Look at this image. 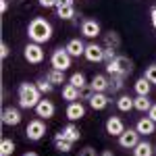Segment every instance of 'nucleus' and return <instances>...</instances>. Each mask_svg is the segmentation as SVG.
<instances>
[{
    "label": "nucleus",
    "instance_id": "obj_1",
    "mask_svg": "<svg viewBox=\"0 0 156 156\" xmlns=\"http://www.w3.org/2000/svg\"><path fill=\"white\" fill-rule=\"evenodd\" d=\"M27 37L29 42H36V44H46L52 37V25L50 21H46L44 17H34L29 25H27Z\"/></svg>",
    "mask_w": 156,
    "mask_h": 156
},
{
    "label": "nucleus",
    "instance_id": "obj_2",
    "mask_svg": "<svg viewBox=\"0 0 156 156\" xmlns=\"http://www.w3.org/2000/svg\"><path fill=\"white\" fill-rule=\"evenodd\" d=\"M17 98H19V106L21 108H36L37 102L42 100V92L37 90V83L23 81V83H19Z\"/></svg>",
    "mask_w": 156,
    "mask_h": 156
},
{
    "label": "nucleus",
    "instance_id": "obj_3",
    "mask_svg": "<svg viewBox=\"0 0 156 156\" xmlns=\"http://www.w3.org/2000/svg\"><path fill=\"white\" fill-rule=\"evenodd\" d=\"M131 71H133V60L129 58V56H125V54H117V58L106 65V73L108 75L127 77V75H131Z\"/></svg>",
    "mask_w": 156,
    "mask_h": 156
},
{
    "label": "nucleus",
    "instance_id": "obj_4",
    "mask_svg": "<svg viewBox=\"0 0 156 156\" xmlns=\"http://www.w3.org/2000/svg\"><path fill=\"white\" fill-rule=\"evenodd\" d=\"M46 135V123L44 119H34L29 121V125H27V129H25V137L29 140V142H40L42 137Z\"/></svg>",
    "mask_w": 156,
    "mask_h": 156
},
{
    "label": "nucleus",
    "instance_id": "obj_5",
    "mask_svg": "<svg viewBox=\"0 0 156 156\" xmlns=\"http://www.w3.org/2000/svg\"><path fill=\"white\" fill-rule=\"evenodd\" d=\"M71 54L67 52V48H56L52 52V56H50V65H52V69H60V71H67L69 67H71Z\"/></svg>",
    "mask_w": 156,
    "mask_h": 156
},
{
    "label": "nucleus",
    "instance_id": "obj_6",
    "mask_svg": "<svg viewBox=\"0 0 156 156\" xmlns=\"http://www.w3.org/2000/svg\"><path fill=\"white\" fill-rule=\"evenodd\" d=\"M23 56L29 65H40L44 60V48L42 44H36V42H29L27 46L23 48Z\"/></svg>",
    "mask_w": 156,
    "mask_h": 156
},
{
    "label": "nucleus",
    "instance_id": "obj_7",
    "mask_svg": "<svg viewBox=\"0 0 156 156\" xmlns=\"http://www.w3.org/2000/svg\"><path fill=\"white\" fill-rule=\"evenodd\" d=\"M140 142H142V140H140V133H137L135 127H133V129L129 127V129H125V131L119 135V146L125 148V150H133Z\"/></svg>",
    "mask_w": 156,
    "mask_h": 156
},
{
    "label": "nucleus",
    "instance_id": "obj_8",
    "mask_svg": "<svg viewBox=\"0 0 156 156\" xmlns=\"http://www.w3.org/2000/svg\"><path fill=\"white\" fill-rule=\"evenodd\" d=\"M85 58L90 62H104V46H100L96 42H90L85 44Z\"/></svg>",
    "mask_w": 156,
    "mask_h": 156
},
{
    "label": "nucleus",
    "instance_id": "obj_9",
    "mask_svg": "<svg viewBox=\"0 0 156 156\" xmlns=\"http://www.w3.org/2000/svg\"><path fill=\"white\" fill-rule=\"evenodd\" d=\"M2 125H6V127H15V125H19L21 123V110L15 106H6L2 110Z\"/></svg>",
    "mask_w": 156,
    "mask_h": 156
},
{
    "label": "nucleus",
    "instance_id": "obj_10",
    "mask_svg": "<svg viewBox=\"0 0 156 156\" xmlns=\"http://www.w3.org/2000/svg\"><path fill=\"white\" fill-rule=\"evenodd\" d=\"M34 110H36V115L40 117V119H52V117H54V112H56V106L52 104V100L42 98Z\"/></svg>",
    "mask_w": 156,
    "mask_h": 156
},
{
    "label": "nucleus",
    "instance_id": "obj_11",
    "mask_svg": "<svg viewBox=\"0 0 156 156\" xmlns=\"http://www.w3.org/2000/svg\"><path fill=\"white\" fill-rule=\"evenodd\" d=\"M81 34L85 37H90V40H94V37H98L102 34V27H100V23L96 19H83L81 21Z\"/></svg>",
    "mask_w": 156,
    "mask_h": 156
},
{
    "label": "nucleus",
    "instance_id": "obj_12",
    "mask_svg": "<svg viewBox=\"0 0 156 156\" xmlns=\"http://www.w3.org/2000/svg\"><path fill=\"white\" fill-rule=\"evenodd\" d=\"M56 135H58V137H62V140H69V142H73V144L81 140V131H79V127H77L73 121L69 123V125H65V127H62Z\"/></svg>",
    "mask_w": 156,
    "mask_h": 156
},
{
    "label": "nucleus",
    "instance_id": "obj_13",
    "mask_svg": "<svg viewBox=\"0 0 156 156\" xmlns=\"http://www.w3.org/2000/svg\"><path fill=\"white\" fill-rule=\"evenodd\" d=\"M65 115H67V119L69 121H79L85 117V106L81 104V100L77 102H69V106H67V110H65Z\"/></svg>",
    "mask_w": 156,
    "mask_h": 156
},
{
    "label": "nucleus",
    "instance_id": "obj_14",
    "mask_svg": "<svg viewBox=\"0 0 156 156\" xmlns=\"http://www.w3.org/2000/svg\"><path fill=\"white\" fill-rule=\"evenodd\" d=\"M123 131H125V123H123V119H121V117H115V115L108 117L106 119V133L108 135H117V137H119Z\"/></svg>",
    "mask_w": 156,
    "mask_h": 156
},
{
    "label": "nucleus",
    "instance_id": "obj_15",
    "mask_svg": "<svg viewBox=\"0 0 156 156\" xmlns=\"http://www.w3.org/2000/svg\"><path fill=\"white\" fill-rule=\"evenodd\" d=\"M135 129H137L140 135H152L156 131V123L150 117H142V119L135 123Z\"/></svg>",
    "mask_w": 156,
    "mask_h": 156
},
{
    "label": "nucleus",
    "instance_id": "obj_16",
    "mask_svg": "<svg viewBox=\"0 0 156 156\" xmlns=\"http://www.w3.org/2000/svg\"><path fill=\"white\" fill-rule=\"evenodd\" d=\"M108 104H110V98L106 96V92H94V96L90 100V106L94 110H104Z\"/></svg>",
    "mask_w": 156,
    "mask_h": 156
},
{
    "label": "nucleus",
    "instance_id": "obj_17",
    "mask_svg": "<svg viewBox=\"0 0 156 156\" xmlns=\"http://www.w3.org/2000/svg\"><path fill=\"white\" fill-rule=\"evenodd\" d=\"M65 48H67V52H69L71 56H83V54H85V44L79 40V37H73V40H69Z\"/></svg>",
    "mask_w": 156,
    "mask_h": 156
},
{
    "label": "nucleus",
    "instance_id": "obj_18",
    "mask_svg": "<svg viewBox=\"0 0 156 156\" xmlns=\"http://www.w3.org/2000/svg\"><path fill=\"white\" fill-rule=\"evenodd\" d=\"M108 81H110V77H106V75H94L90 85L94 92H108Z\"/></svg>",
    "mask_w": 156,
    "mask_h": 156
},
{
    "label": "nucleus",
    "instance_id": "obj_19",
    "mask_svg": "<svg viewBox=\"0 0 156 156\" xmlns=\"http://www.w3.org/2000/svg\"><path fill=\"white\" fill-rule=\"evenodd\" d=\"M104 48H112V50H119L121 48V36L117 31H106L104 34Z\"/></svg>",
    "mask_w": 156,
    "mask_h": 156
},
{
    "label": "nucleus",
    "instance_id": "obj_20",
    "mask_svg": "<svg viewBox=\"0 0 156 156\" xmlns=\"http://www.w3.org/2000/svg\"><path fill=\"white\" fill-rule=\"evenodd\" d=\"M133 90L137 96H150V90H152V83L146 79V77H140L135 83H133Z\"/></svg>",
    "mask_w": 156,
    "mask_h": 156
},
{
    "label": "nucleus",
    "instance_id": "obj_21",
    "mask_svg": "<svg viewBox=\"0 0 156 156\" xmlns=\"http://www.w3.org/2000/svg\"><path fill=\"white\" fill-rule=\"evenodd\" d=\"M62 100H67V102L79 100V87H75L73 83H65L62 85Z\"/></svg>",
    "mask_w": 156,
    "mask_h": 156
},
{
    "label": "nucleus",
    "instance_id": "obj_22",
    "mask_svg": "<svg viewBox=\"0 0 156 156\" xmlns=\"http://www.w3.org/2000/svg\"><path fill=\"white\" fill-rule=\"evenodd\" d=\"M133 156H154V146L144 140L133 148Z\"/></svg>",
    "mask_w": 156,
    "mask_h": 156
},
{
    "label": "nucleus",
    "instance_id": "obj_23",
    "mask_svg": "<svg viewBox=\"0 0 156 156\" xmlns=\"http://www.w3.org/2000/svg\"><path fill=\"white\" fill-rule=\"evenodd\" d=\"M133 108L140 110V112H148L152 108V100L148 96H135L133 98Z\"/></svg>",
    "mask_w": 156,
    "mask_h": 156
},
{
    "label": "nucleus",
    "instance_id": "obj_24",
    "mask_svg": "<svg viewBox=\"0 0 156 156\" xmlns=\"http://www.w3.org/2000/svg\"><path fill=\"white\" fill-rule=\"evenodd\" d=\"M15 150H17V146H15V142L11 137H2V142H0V156H12Z\"/></svg>",
    "mask_w": 156,
    "mask_h": 156
},
{
    "label": "nucleus",
    "instance_id": "obj_25",
    "mask_svg": "<svg viewBox=\"0 0 156 156\" xmlns=\"http://www.w3.org/2000/svg\"><path fill=\"white\" fill-rule=\"evenodd\" d=\"M54 148H56L58 152H62V154H69V152L73 150V142L62 140V137H58V135L54 133Z\"/></svg>",
    "mask_w": 156,
    "mask_h": 156
},
{
    "label": "nucleus",
    "instance_id": "obj_26",
    "mask_svg": "<svg viewBox=\"0 0 156 156\" xmlns=\"http://www.w3.org/2000/svg\"><path fill=\"white\" fill-rule=\"evenodd\" d=\"M125 85V77H119V75H110V81H108V92L110 94H117L123 90Z\"/></svg>",
    "mask_w": 156,
    "mask_h": 156
},
{
    "label": "nucleus",
    "instance_id": "obj_27",
    "mask_svg": "<svg viewBox=\"0 0 156 156\" xmlns=\"http://www.w3.org/2000/svg\"><path fill=\"white\" fill-rule=\"evenodd\" d=\"M46 77H48L54 85H62L65 83V71H60V69H50V71L46 73Z\"/></svg>",
    "mask_w": 156,
    "mask_h": 156
},
{
    "label": "nucleus",
    "instance_id": "obj_28",
    "mask_svg": "<svg viewBox=\"0 0 156 156\" xmlns=\"http://www.w3.org/2000/svg\"><path fill=\"white\" fill-rule=\"evenodd\" d=\"M117 108H119L121 112H129V110H133V98L121 96L119 100H117Z\"/></svg>",
    "mask_w": 156,
    "mask_h": 156
},
{
    "label": "nucleus",
    "instance_id": "obj_29",
    "mask_svg": "<svg viewBox=\"0 0 156 156\" xmlns=\"http://www.w3.org/2000/svg\"><path fill=\"white\" fill-rule=\"evenodd\" d=\"M37 90H40L42 94H50V92L54 90V83L50 81L48 77H40V79H37Z\"/></svg>",
    "mask_w": 156,
    "mask_h": 156
},
{
    "label": "nucleus",
    "instance_id": "obj_30",
    "mask_svg": "<svg viewBox=\"0 0 156 156\" xmlns=\"http://www.w3.org/2000/svg\"><path fill=\"white\" fill-rule=\"evenodd\" d=\"M69 83H73L75 85V87H79V90H81V87H85V85H87V81H85V75L83 73H73L71 77H69Z\"/></svg>",
    "mask_w": 156,
    "mask_h": 156
},
{
    "label": "nucleus",
    "instance_id": "obj_31",
    "mask_svg": "<svg viewBox=\"0 0 156 156\" xmlns=\"http://www.w3.org/2000/svg\"><path fill=\"white\" fill-rule=\"evenodd\" d=\"M75 15H77V12H75V9H73V6H58V9H56V17L67 19V21H69V19H73Z\"/></svg>",
    "mask_w": 156,
    "mask_h": 156
},
{
    "label": "nucleus",
    "instance_id": "obj_32",
    "mask_svg": "<svg viewBox=\"0 0 156 156\" xmlns=\"http://www.w3.org/2000/svg\"><path fill=\"white\" fill-rule=\"evenodd\" d=\"M144 77H146V79H148L152 85H156V62H154V65H150V67H146Z\"/></svg>",
    "mask_w": 156,
    "mask_h": 156
},
{
    "label": "nucleus",
    "instance_id": "obj_33",
    "mask_svg": "<svg viewBox=\"0 0 156 156\" xmlns=\"http://www.w3.org/2000/svg\"><path fill=\"white\" fill-rule=\"evenodd\" d=\"M92 96H94V90H92V85H90V83L79 90V100H92Z\"/></svg>",
    "mask_w": 156,
    "mask_h": 156
},
{
    "label": "nucleus",
    "instance_id": "obj_34",
    "mask_svg": "<svg viewBox=\"0 0 156 156\" xmlns=\"http://www.w3.org/2000/svg\"><path fill=\"white\" fill-rule=\"evenodd\" d=\"M117 58V50H112V48H104V62H112V60Z\"/></svg>",
    "mask_w": 156,
    "mask_h": 156
},
{
    "label": "nucleus",
    "instance_id": "obj_35",
    "mask_svg": "<svg viewBox=\"0 0 156 156\" xmlns=\"http://www.w3.org/2000/svg\"><path fill=\"white\" fill-rule=\"evenodd\" d=\"M9 54H11L9 44H6V42H2V44H0V56H2V58H9Z\"/></svg>",
    "mask_w": 156,
    "mask_h": 156
},
{
    "label": "nucleus",
    "instance_id": "obj_36",
    "mask_svg": "<svg viewBox=\"0 0 156 156\" xmlns=\"http://www.w3.org/2000/svg\"><path fill=\"white\" fill-rule=\"evenodd\" d=\"M79 156H98V154H96V150H94L92 146H85L83 150H79Z\"/></svg>",
    "mask_w": 156,
    "mask_h": 156
},
{
    "label": "nucleus",
    "instance_id": "obj_37",
    "mask_svg": "<svg viewBox=\"0 0 156 156\" xmlns=\"http://www.w3.org/2000/svg\"><path fill=\"white\" fill-rule=\"evenodd\" d=\"M37 2L44 9H56V0H37Z\"/></svg>",
    "mask_w": 156,
    "mask_h": 156
},
{
    "label": "nucleus",
    "instance_id": "obj_38",
    "mask_svg": "<svg viewBox=\"0 0 156 156\" xmlns=\"http://www.w3.org/2000/svg\"><path fill=\"white\" fill-rule=\"evenodd\" d=\"M9 4H11V0H0V12L2 15L9 11Z\"/></svg>",
    "mask_w": 156,
    "mask_h": 156
},
{
    "label": "nucleus",
    "instance_id": "obj_39",
    "mask_svg": "<svg viewBox=\"0 0 156 156\" xmlns=\"http://www.w3.org/2000/svg\"><path fill=\"white\" fill-rule=\"evenodd\" d=\"M58 6H73V0H56V9Z\"/></svg>",
    "mask_w": 156,
    "mask_h": 156
},
{
    "label": "nucleus",
    "instance_id": "obj_40",
    "mask_svg": "<svg viewBox=\"0 0 156 156\" xmlns=\"http://www.w3.org/2000/svg\"><path fill=\"white\" fill-rule=\"evenodd\" d=\"M148 117H150V119H152V121L156 123V104H152V108L148 110Z\"/></svg>",
    "mask_w": 156,
    "mask_h": 156
},
{
    "label": "nucleus",
    "instance_id": "obj_41",
    "mask_svg": "<svg viewBox=\"0 0 156 156\" xmlns=\"http://www.w3.org/2000/svg\"><path fill=\"white\" fill-rule=\"evenodd\" d=\"M150 19H152V25L156 29V6H152V12H150Z\"/></svg>",
    "mask_w": 156,
    "mask_h": 156
},
{
    "label": "nucleus",
    "instance_id": "obj_42",
    "mask_svg": "<svg viewBox=\"0 0 156 156\" xmlns=\"http://www.w3.org/2000/svg\"><path fill=\"white\" fill-rule=\"evenodd\" d=\"M100 156H115V154H112V150H104V152H102Z\"/></svg>",
    "mask_w": 156,
    "mask_h": 156
},
{
    "label": "nucleus",
    "instance_id": "obj_43",
    "mask_svg": "<svg viewBox=\"0 0 156 156\" xmlns=\"http://www.w3.org/2000/svg\"><path fill=\"white\" fill-rule=\"evenodd\" d=\"M23 156H37V154H36V152H25Z\"/></svg>",
    "mask_w": 156,
    "mask_h": 156
},
{
    "label": "nucleus",
    "instance_id": "obj_44",
    "mask_svg": "<svg viewBox=\"0 0 156 156\" xmlns=\"http://www.w3.org/2000/svg\"><path fill=\"white\" fill-rule=\"evenodd\" d=\"M154 156H156V146H154Z\"/></svg>",
    "mask_w": 156,
    "mask_h": 156
}]
</instances>
